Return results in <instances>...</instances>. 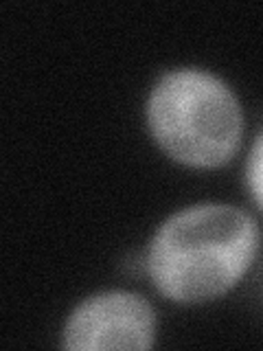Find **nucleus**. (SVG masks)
I'll return each instance as SVG.
<instances>
[{"instance_id": "nucleus-3", "label": "nucleus", "mask_w": 263, "mask_h": 351, "mask_svg": "<svg viewBox=\"0 0 263 351\" xmlns=\"http://www.w3.org/2000/svg\"><path fill=\"white\" fill-rule=\"evenodd\" d=\"M156 314L140 294L101 292L84 301L64 327V347L75 351L151 349Z\"/></svg>"}, {"instance_id": "nucleus-4", "label": "nucleus", "mask_w": 263, "mask_h": 351, "mask_svg": "<svg viewBox=\"0 0 263 351\" xmlns=\"http://www.w3.org/2000/svg\"><path fill=\"white\" fill-rule=\"evenodd\" d=\"M248 184L255 200L263 208V134L257 138L248 160Z\"/></svg>"}, {"instance_id": "nucleus-1", "label": "nucleus", "mask_w": 263, "mask_h": 351, "mask_svg": "<svg viewBox=\"0 0 263 351\" xmlns=\"http://www.w3.org/2000/svg\"><path fill=\"white\" fill-rule=\"evenodd\" d=\"M259 246L257 222L228 204H197L171 215L153 235L147 270L175 303H204L235 288Z\"/></svg>"}, {"instance_id": "nucleus-2", "label": "nucleus", "mask_w": 263, "mask_h": 351, "mask_svg": "<svg viewBox=\"0 0 263 351\" xmlns=\"http://www.w3.org/2000/svg\"><path fill=\"white\" fill-rule=\"evenodd\" d=\"M158 147L189 167H219L239 149L244 114L235 93L215 75L180 69L160 77L147 101Z\"/></svg>"}]
</instances>
